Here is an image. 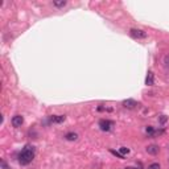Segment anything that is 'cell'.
<instances>
[{
	"label": "cell",
	"instance_id": "cell-14",
	"mask_svg": "<svg viewBox=\"0 0 169 169\" xmlns=\"http://www.w3.org/2000/svg\"><path fill=\"white\" fill-rule=\"evenodd\" d=\"M147 169H160V164H159V162H153V164L148 165Z\"/></svg>",
	"mask_w": 169,
	"mask_h": 169
},
{
	"label": "cell",
	"instance_id": "cell-11",
	"mask_svg": "<svg viewBox=\"0 0 169 169\" xmlns=\"http://www.w3.org/2000/svg\"><path fill=\"white\" fill-rule=\"evenodd\" d=\"M162 65H164V67L169 69V54H165L162 57Z\"/></svg>",
	"mask_w": 169,
	"mask_h": 169
},
{
	"label": "cell",
	"instance_id": "cell-6",
	"mask_svg": "<svg viewBox=\"0 0 169 169\" xmlns=\"http://www.w3.org/2000/svg\"><path fill=\"white\" fill-rule=\"evenodd\" d=\"M159 151H160V148L157 147V145H155V144L148 145V147H147V152L149 155H157V153H159Z\"/></svg>",
	"mask_w": 169,
	"mask_h": 169
},
{
	"label": "cell",
	"instance_id": "cell-9",
	"mask_svg": "<svg viewBox=\"0 0 169 169\" xmlns=\"http://www.w3.org/2000/svg\"><path fill=\"white\" fill-rule=\"evenodd\" d=\"M77 137H78V135L75 132H69V134L65 135V139L69 140V142H74V140H77Z\"/></svg>",
	"mask_w": 169,
	"mask_h": 169
},
{
	"label": "cell",
	"instance_id": "cell-3",
	"mask_svg": "<svg viewBox=\"0 0 169 169\" xmlns=\"http://www.w3.org/2000/svg\"><path fill=\"white\" fill-rule=\"evenodd\" d=\"M112 126H114V123H112L111 120H107V119L99 120V127H100V129H102V131H110Z\"/></svg>",
	"mask_w": 169,
	"mask_h": 169
},
{
	"label": "cell",
	"instance_id": "cell-7",
	"mask_svg": "<svg viewBox=\"0 0 169 169\" xmlns=\"http://www.w3.org/2000/svg\"><path fill=\"white\" fill-rule=\"evenodd\" d=\"M65 120V116L64 115H56V116H52L49 119L50 123H62Z\"/></svg>",
	"mask_w": 169,
	"mask_h": 169
},
{
	"label": "cell",
	"instance_id": "cell-1",
	"mask_svg": "<svg viewBox=\"0 0 169 169\" xmlns=\"http://www.w3.org/2000/svg\"><path fill=\"white\" fill-rule=\"evenodd\" d=\"M33 159H35V147L25 145L19 155V162L21 165H28L33 161Z\"/></svg>",
	"mask_w": 169,
	"mask_h": 169
},
{
	"label": "cell",
	"instance_id": "cell-4",
	"mask_svg": "<svg viewBox=\"0 0 169 169\" xmlns=\"http://www.w3.org/2000/svg\"><path fill=\"white\" fill-rule=\"evenodd\" d=\"M22 123H24V118L21 116V115H15V116L12 118V126L13 127H21Z\"/></svg>",
	"mask_w": 169,
	"mask_h": 169
},
{
	"label": "cell",
	"instance_id": "cell-17",
	"mask_svg": "<svg viewBox=\"0 0 169 169\" xmlns=\"http://www.w3.org/2000/svg\"><path fill=\"white\" fill-rule=\"evenodd\" d=\"M124 169H137V168H135V167H126Z\"/></svg>",
	"mask_w": 169,
	"mask_h": 169
},
{
	"label": "cell",
	"instance_id": "cell-10",
	"mask_svg": "<svg viewBox=\"0 0 169 169\" xmlns=\"http://www.w3.org/2000/svg\"><path fill=\"white\" fill-rule=\"evenodd\" d=\"M53 5H54V7H58V8L65 7V5H66V0H60V1H53Z\"/></svg>",
	"mask_w": 169,
	"mask_h": 169
},
{
	"label": "cell",
	"instance_id": "cell-5",
	"mask_svg": "<svg viewBox=\"0 0 169 169\" xmlns=\"http://www.w3.org/2000/svg\"><path fill=\"white\" fill-rule=\"evenodd\" d=\"M123 106L128 110H134L137 107V103L134 99H126V100H123Z\"/></svg>",
	"mask_w": 169,
	"mask_h": 169
},
{
	"label": "cell",
	"instance_id": "cell-13",
	"mask_svg": "<svg viewBox=\"0 0 169 169\" xmlns=\"http://www.w3.org/2000/svg\"><path fill=\"white\" fill-rule=\"evenodd\" d=\"M110 152H111L112 155H115V156H118L119 159H124V156H123L120 152H116V151H114V149H110Z\"/></svg>",
	"mask_w": 169,
	"mask_h": 169
},
{
	"label": "cell",
	"instance_id": "cell-2",
	"mask_svg": "<svg viewBox=\"0 0 169 169\" xmlns=\"http://www.w3.org/2000/svg\"><path fill=\"white\" fill-rule=\"evenodd\" d=\"M129 35H131V37L137 38V40L147 38V33H145L144 30H142V29H136V28H132V29L129 30Z\"/></svg>",
	"mask_w": 169,
	"mask_h": 169
},
{
	"label": "cell",
	"instance_id": "cell-15",
	"mask_svg": "<svg viewBox=\"0 0 169 169\" xmlns=\"http://www.w3.org/2000/svg\"><path fill=\"white\" fill-rule=\"evenodd\" d=\"M119 152H120V153H122V155H123V156H124V155H127V153H129V149H128V148H126V147H122V148H120V149H119Z\"/></svg>",
	"mask_w": 169,
	"mask_h": 169
},
{
	"label": "cell",
	"instance_id": "cell-16",
	"mask_svg": "<svg viewBox=\"0 0 169 169\" xmlns=\"http://www.w3.org/2000/svg\"><path fill=\"white\" fill-rule=\"evenodd\" d=\"M1 167H3V169H9V167L7 165V162H5L4 160H1Z\"/></svg>",
	"mask_w": 169,
	"mask_h": 169
},
{
	"label": "cell",
	"instance_id": "cell-8",
	"mask_svg": "<svg viewBox=\"0 0 169 169\" xmlns=\"http://www.w3.org/2000/svg\"><path fill=\"white\" fill-rule=\"evenodd\" d=\"M145 84L147 86H152L153 84V73L149 70L148 74H147V78H145Z\"/></svg>",
	"mask_w": 169,
	"mask_h": 169
},
{
	"label": "cell",
	"instance_id": "cell-12",
	"mask_svg": "<svg viewBox=\"0 0 169 169\" xmlns=\"http://www.w3.org/2000/svg\"><path fill=\"white\" fill-rule=\"evenodd\" d=\"M145 132H147V134L149 135V136H155V135H156V131H155L153 129V127H147V128H145Z\"/></svg>",
	"mask_w": 169,
	"mask_h": 169
}]
</instances>
